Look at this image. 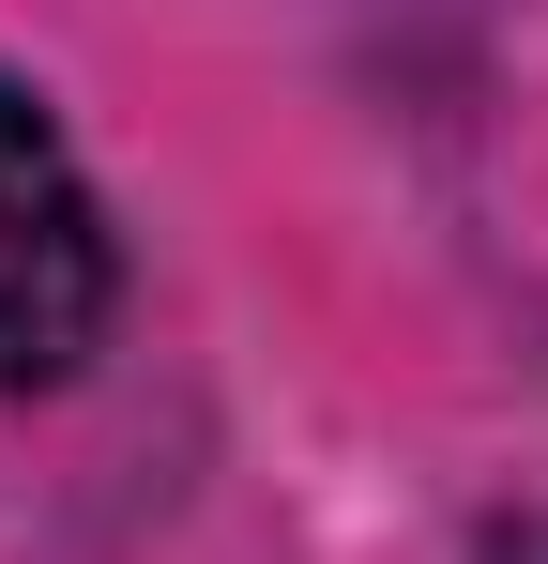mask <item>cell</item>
Here are the masks:
<instances>
[{"label": "cell", "mask_w": 548, "mask_h": 564, "mask_svg": "<svg viewBox=\"0 0 548 564\" xmlns=\"http://www.w3.org/2000/svg\"><path fill=\"white\" fill-rule=\"evenodd\" d=\"M472 564H548V503H534V519H503V534H487Z\"/></svg>", "instance_id": "7a4b0ae2"}, {"label": "cell", "mask_w": 548, "mask_h": 564, "mask_svg": "<svg viewBox=\"0 0 548 564\" xmlns=\"http://www.w3.org/2000/svg\"><path fill=\"white\" fill-rule=\"evenodd\" d=\"M122 321V245H107V198H91L62 107L0 62V397H46L77 381Z\"/></svg>", "instance_id": "6da1fadb"}]
</instances>
